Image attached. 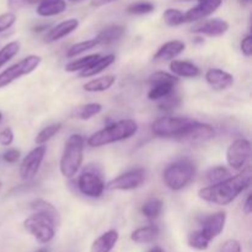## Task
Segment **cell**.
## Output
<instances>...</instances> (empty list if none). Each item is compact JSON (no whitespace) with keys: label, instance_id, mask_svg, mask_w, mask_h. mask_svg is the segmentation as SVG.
<instances>
[{"label":"cell","instance_id":"obj_7","mask_svg":"<svg viewBox=\"0 0 252 252\" xmlns=\"http://www.w3.org/2000/svg\"><path fill=\"white\" fill-rule=\"evenodd\" d=\"M41 63V57L31 54V56H27L26 58H22L17 63L10 65L9 68H6L0 73V89L6 88L7 85L16 81L21 76H26L31 74L32 71L38 68Z\"/></svg>","mask_w":252,"mask_h":252},{"label":"cell","instance_id":"obj_9","mask_svg":"<svg viewBox=\"0 0 252 252\" xmlns=\"http://www.w3.org/2000/svg\"><path fill=\"white\" fill-rule=\"evenodd\" d=\"M145 177H147L145 170L138 167L111 180L107 185H105V189L110 191H132L139 189L144 184Z\"/></svg>","mask_w":252,"mask_h":252},{"label":"cell","instance_id":"obj_10","mask_svg":"<svg viewBox=\"0 0 252 252\" xmlns=\"http://www.w3.org/2000/svg\"><path fill=\"white\" fill-rule=\"evenodd\" d=\"M78 189L84 196L90 198H98L105 191V182L102 176L95 170L86 169L78 179Z\"/></svg>","mask_w":252,"mask_h":252},{"label":"cell","instance_id":"obj_36","mask_svg":"<svg viewBox=\"0 0 252 252\" xmlns=\"http://www.w3.org/2000/svg\"><path fill=\"white\" fill-rule=\"evenodd\" d=\"M61 129H62V123H53V125L47 126V127H44L43 129L39 130L38 134H37L36 138H34V143H36L37 145H44Z\"/></svg>","mask_w":252,"mask_h":252},{"label":"cell","instance_id":"obj_40","mask_svg":"<svg viewBox=\"0 0 252 252\" xmlns=\"http://www.w3.org/2000/svg\"><path fill=\"white\" fill-rule=\"evenodd\" d=\"M16 22V15L14 12H4L0 14V33L11 29Z\"/></svg>","mask_w":252,"mask_h":252},{"label":"cell","instance_id":"obj_50","mask_svg":"<svg viewBox=\"0 0 252 252\" xmlns=\"http://www.w3.org/2000/svg\"><path fill=\"white\" fill-rule=\"evenodd\" d=\"M240 2L243 5H249L251 2V0H240Z\"/></svg>","mask_w":252,"mask_h":252},{"label":"cell","instance_id":"obj_20","mask_svg":"<svg viewBox=\"0 0 252 252\" xmlns=\"http://www.w3.org/2000/svg\"><path fill=\"white\" fill-rule=\"evenodd\" d=\"M118 239L120 234L117 230L106 231L91 244L90 252H111L118 243Z\"/></svg>","mask_w":252,"mask_h":252},{"label":"cell","instance_id":"obj_13","mask_svg":"<svg viewBox=\"0 0 252 252\" xmlns=\"http://www.w3.org/2000/svg\"><path fill=\"white\" fill-rule=\"evenodd\" d=\"M226 223L225 212H217V213L209 214L204 217L201 221V229L199 230L207 236L211 241H213L217 236L223 233Z\"/></svg>","mask_w":252,"mask_h":252},{"label":"cell","instance_id":"obj_33","mask_svg":"<svg viewBox=\"0 0 252 252\" xmlns=\"http://www.w3.org/2000/svg\"><path fill=\"white\" fill-rule=\"evenodd\" d=\"M162 19H164V22L169 27L181 26L182 24L186 22L185 12H182L179 9H174V7H169V9L165 10L164 14H162Z\"/></svg>","mask_w":252,"mask_h":252},{"label":"cell","instance_id":"obj_1","mask_svg":"<svg viewBox=\"0 0 252 252\" xmlns=\"http://www.w3.org/2000/svg\"><path fill=\"white\" fill-rule=\"evenodd\" d=\"M251 167L249 165L244 170H241L235 176H230L229 179L219 182L216 185H209L198 191L199 198L204 202L217 206H226L235 201L245 189L250 187L251 184Z\"/></svg>","mask_w":252,"mask_h":252},{"label":"cell","instance_id":"obj_53","mask_svg":"<svg viewBox=\"0 0 252 252\" xmlns=\"http://www.w3.org/2000/svg\"><path fill=\"white\" fill-rule=\"evenodd\" d=\"M1 120H2V113L0 112V122H1Z\"/></svg>","mask_w":252,"mask_h":252},{"label":"cell","instance_id":"obj_23","mask_svg":"<svg viewBox=\"0 0 252 252\" xmlns=\"http://www.w3.org/2000/svg\"><path fill=\"white\" fill-rule=\"evenodd\" d=\"M31 209L33 211V213H41L46 216L47 218H49L53 221L56 226L61 224V214H59L58 209L53 204L49 203L48 201H44L42 198L34 199L31 203Z\"/></svg>","mask_w":252,"mask_h":252},{"label":"cell","instance_id":"obj_45","mask_svg":"<svg viewBox=\"0 0 252 252\" xmlns=\"http://www.w3.org/2000/svg\"><path fill=\"white\" fill-rule=\"evenodd\" d=\"M27 5L26 0H7V6L11 10H19Z\"/></svg>","mask_w":252,"mask_h":252},{"label":"cell","instance_id":"obj_28","mask_svg":"<svg viewBox=\"0 0 252 252\" xmlns=\"http://www.w3.org/2000/svg\"><path fill=\"white\" fill-rule=\"evenodd\" d=\"M101 57V54H90V56H85L83 58L75 59V61L69 62L65 65V71L68 73H80V71L88 69L91 64L95 61H97Z\"/></svg>","mask_w":252,"mask_h":252},{"label":"cell","instance_id":"obj_30","mask_svg":"<svg viewBox=\"0 0 252 252\" xmlns=\"http://www.w3.org/2000/svg\"><path fill=\"white\" fill-rule=\"evenodd\" d=\"M162 207H164V203L161 199L150 198L142 206V213L144 214L145 218L157 219L161 214Z\"/></svg>","mask_w":252,"mask_h":252},{"label":"cell","instance_id":"obj_14","mask_svg":"<svg viewBox=\"0 0 252 252\" xmlns=\"http://www.w3.org/2000/svg\"><path fill=\"white\" fill-rule=\"evenodd\" d=\"M221 0H199L196 6L185 12L186 22H197L211 16L221 6Z\"/></svg>","mask_w":252,"mask_h":252},{"label":"cell","instance_id":"obj_35","mask_svg":"<svg viewBox=\"0 0 252 252\" xmlns=\"http://www.w3.org/2000/svg\"><path fill=\"white\" fill-rule=\"evenodd\" d=\"M175 85H170V84H162V85H155L150 86L149 91H148V98L152 101H160L162 98L167 97L174 93Z\"/></svg>","mask_w":252,"mask_h":252},{"label":"cell","instance_id":"obj_39","mask_svg":"<svg viewBox=\"0 0 252 252\" xmlns=\"http://www.w3.org/2000/svg\"><path fill=\"white\" fill-rule=\"evenodd\" d=\"M180 103H181V98L172 93L171 95H169L167 97L160 100L159 108L161 111H165V112H171L172 110H175L176 107H179Z\"/></svg>","mask_w":252,"mask_h":252},{"label":"cell","instance_id":"obj_21","mask_svg":"<svg viewBox=\"0 0 252 252\" xmlns=\"http://www.w3.org/2000/svg\"><path fill=\"white\" fill-rule=\"evenodd\" d=\"M125 33V26H122V25H111V26H107L103 30H101L95 38L97 39L98 46H110V44L120 41Z\"/></svg>","mask_w":252,"mask_h":252},{"label":"cell","instance_id":"obj_34","mask_svg":"<svg viewBox=\"0 0 252 252\" xmlns=\"http://www.w3.org/2000/svg\"><path fill=\"white\" fill-rule=\"evenodd\" d=\"M20 52V42L19 41H11L2 46L0 48V68L9 63L15 56Z\"/></svg>","mask_w":252,"mask_h":252},{"label":"cell","instance_id":"obj_2","mask_svg":"<svg viewBox=\"0 0 252 252\" xmlns=\"http://www.w3.org/2000/svg\"><path fill=\"white\" fill-rule=\"evenodd\" d=\"M138 132V125L134 120H121L91 134L88 144L93 148L105 147L112 143L129 139Z\"/></svg>","mask_w":252,"mask_h":252},{"label":"cell","instance_id":"obj_5","mask_svg":"<svg viewBox=\"0 0 252 252\" xmlns=\"http://www.w3.org/2000/svg\"><path fill=\"white\" fill-rule=\"evenodd\" d=\"M194 120L189 117H160L152 125V132L160 138H179Z\"/></svg>","mask_w":252,"mask_h":252},{"label":"cell","instance_id":"obj_11","mask_svg":"<svg viewBox=\"0 0 252 252\" xmlns=\"http://www.w3.org/2000/svg\"><path fill=\"white\" fill-rule=\"evenodd\" d=\"M46 154V147H44V145H38V147H36L34 149H32L31 152L22 159L19 170L20 177H21L22 181H31V180L38 174Z\"/></svg>","mask_w":252,"mask_h":252},{"label":"cell","instance_id":"obj_54","mask_svg":"<svg viewBox=\"0 0 252 252\" xmlns=\"http://www.w3.org/2000/svg\"><path fill=\"white\" fill-rule=\"evenodd\" d=\"M70 1H81V0H70Z\"/></svg>","mask_w":252,"mask_h":252},{"label":"cell","instance_id":"obj_49","mask_svg":"<svg viewBox=\"0 0 252 252\" xmlns=\"http://www.w3.org/2000/svg\"><path fill=\"white\" fill-rule=\"evenodd\" d=\"M27 1V5H38L39 2L43 1V0H26Z\"/></svg>","mask_w":252,"mask_h":252},{"label":"cell","instance_id":"obj_27","mask_svg":"<svg viewBox=\"0 0 252 252\" xmlns=\"http://www.w3.org/2000/svg\"><path fill=\"white\" fill-rule=\"evenodd\" d=\"M101 111H102V105H101V103L91 102L76 107L73 115L74 117L78 118V120L89 121L93 117H95V116H97L98 113H101Z\"/></svg>","mask_w":252,"mask_h":252},{"label":"cell","instance_id":"obj_32","mask_svg":"<svg viewBox=\"0 0 252 252\" xmlns=\"http://www.w3.org/2000/svg\"><path fill=\"white\" fill-rule=\"evenodd\" d=\"M204 177H206V181L209 185H216L224 181V180L229 179L230 177V171L225 166H214L211 167L204 174Z\"/></svg>","mask_w":252,"mask_h":252},{"label":"cell","instance_id":"obj_51","mask_svg":"<svg viewBox=\"0 0 252 252\" xmlns=\"http://www.w3.org/2000/svg\"><path fill=\"white\" fill-rule=\"evenodd\" d=\"M36 252H49V251L47 250L46 248H42V249H39V250H37Z\"/></svg>","mask_w":252,"mask_h":252},{"label":"cell","instance_id":"obj_6","mask_svg":"<svg viewBox=\"0 0 252 252\" xmlns=\"http://www.w3.org/2000/svg\"><path fill=\"white\" fill-rule=\"evenodd\" d=\"M24 228L39 244H48L56 236V225L53 221L41 213H33L25 219Z\"/></svg>","mask_w":252,"mask_h":252},{"label":"cell","instance_id":"obj_42","mask_svg":"<svg viewBox=\"0 0 252 252\" xmlns=\"http://www.w3.org/2000/svg\"><path fill=\"white\" fill-rule=\"evenodd\" d=\"M14 143V132L10 127L4 128L0 130V145L2 147H9Z\"/></svg>","mask_w":252,"mask_h":252},{"label":"cell","instance_id":"obj_12","mask_svg":"<svg viewBox=\"0 0 252 252\" xmlns=\"http://www.w3.org/2000/svg\"><path fill=\"white\" fill-rule=\"evenodd\" d=\"M216 137V129L208 123H201L194 121L177 139L185 143H204Z\"/></svg>","mask_w":252,"mask_h":252},{"label":"cell","instance_id":"obj_31","mask_svg":"<svg viewBox=\"0 0 252 252\" xmlns=\"http://www.w3.org/2000/svg\"><path fill=\"white\" fill-rule=\"evenodd\" d=\"M97 46H98V42L96 38L78 42V43L73 44V46L66 51V57H68V58H75V57L80 56V54L85 53V52L90 51V49L95 48V47Z\"/></svg>","mask_w":252,"mask_h":252},{"label":"cell","instance_id":"obj_41","mask_svg":"<svg viewBox=\"0 0 252 252\" xmlns=\"http://www.w3.org/2000/svg\"><path fill=\"white\" fill-rule=\"evenodd\" d=\"M218 252H243V248H241V244L239 240L229 239L220 246Z\"/></svg>","mask_w":252,"mask_h":252},{"label":"cell","instance_id":"obj_24","mask_svg":"<svg viewBox=\"0 0 252 252\" xmlns=\"http://www.w3.org/2000/svg\"><path fill=\"white\" fill-rule=\"evenodd\" d=\"M159 234L160 230L157 225L142 226V228H138L134 231H132V234H130V240L135 244L144 245V244L154 243L159 238Z\"/></svg>","mask_w":252,"mask_h":252},{"label":"cell","instance_id":"obj_29","mask_svg":"<svg viewBox=\"0 0 252 252\" xmlns=\"http://www.w3.org/2000/svg\"><path fill=\"white\" fill-rule=\"evenodd\" d=\"M212 241L202 233L201 230H194L192 233H189V238H187V244H189V248L194 249V250L198 251H204L209 248V244Z\"/></svg>","mask_w":252,"mask_h":252},{"label":"cell","instance_id":"obj_3","mask_svg":"<svg viewBox=\"0 0 252 252\" xmlns=\"http://www.w3.org/2000/svg\"><path fill=\"white\" fill-rule=\"evenodd\" d=\"M84 148H85V140L83 135L71 134L66 139L59 161V170L64 177L71 179L78 174L83 165Z\"/></svg>","mask_w":252,"mask_h":252},{"label":"cell","instance_id":"obj_52","mask_svg":"<svg viewBox=\"0 0 252 252\" xmlns=\"http://www.w3.org/2000/svg\"><path fill=\"white\" fill-rule=\"evenodd\" d=\"M1 189H2V182L0 181V192H1Z\"/></svg>","mask_w":252,"mask_h":252},{"label":"cell","instance_id":"obj_22","mask_svg":"<svg viewBox=\"0 0 252 252\" xmlns=\"http://www.w3.org/2000/svg\"><path fill=\"white\" fill-rule=\"evenodd\" d=\"M66 10L65 0H43L36 7V12L41 17H53Z\"/></svg>","mask_w":252,"mask_h":252},{"label":"cell","instance_id":"obj_26","mask_svg":"<svg viewBox=\"0 0 252 252\" xmlns=\"http://www.w3.org/2000/svg\"><path fill=\"white\" fill-rule=\"evenodd\" d=\"M115 83V75H105L101 76V78H96L88 81L86 84H84L83 89L85 91H88V93H102V91H106L112 88Z\"/></svg>","mask_w":252,"mask_h":252},{"label":"cell","instance_id":"obj_18","mask_svg":"<svg viewBox=\"0 0 252 252\" xmlns=\"http://www.w3.org/2000/svg\"><path fill=\"white\" fill-rule=\"evenodd\" d=\"M186 49V43L180 39H172V41L165 42L160 48L158 49L157 53L153 57L154 62H166L174 61L176 57H179L182 52Z\"/></svg>","mask_w":252,"mask_h":252},{"label":"cell","instance_id":"obj_44","mask_svg":"<svg viewBox=\"0 0 252 252\" xmlns=\"http://www.w3.org/2000/svg\"><path fill=\"white\" fill-rule=\"evenodd\" d=\"M240 49H241V52H243L244 56L248 57V58L252 56V36L251 34H248V36H245L243 39H241Z\"/></svg>","mask_w":252,"mask_h":252},{"label":"cell","instance_id":"obj_17","mask_svg":"<svg viewBox=\"0 0 252 252\" xmlns=\"http://www.w3.org/2000/svg\"><path fill=\"white\" fill-rule=\"evenodd\" d=\"M206 81L213 90L224 91L234 85V76L225 70L212 68L207 70Z\"/></svg>","mask_w":252,"mask_h":252},{"label":"cell","instance_id":"obj_38","mask_svg":"<svg viewBox=\"0 0 252 252\" xmlns=\"http://www.w3.org/2000/svg\"><path fill=\"white\" fill-rule=\"evenodd\" d=\"M155 10V5L150 1H135L127 6V12L130 15H148Z\"/></svg>","mask_w":252,"mask_h":252},{"label":"cell","instance_id":"obj_16","mask_svg":"<svg viewBox=\"0 0 252 252\" xmlns=\"http://www.w3.org/2000/svg\"><path fill=\"white\" fill-rule=\"evenodd\" d=\"M79 25H80L79 20L74 19V17L73 19L64 20V21L59 22V24L54 25L52 29H49V31L44 36V42L46 43H53V42L59 41V39L64 38V37L69 36L74 31H76Z\"/></svg>","mask_w":252,"mask_h":252},{"label":"cell","instance_id":"obj_47","mask_svg":"<svg viewBox=\"0 0 252 252\" xmlns=\"http://www.w3.org/2000/svg\"><path fill=\"white\" fill-rule=\"evenodd\" d=\"M115 1H118V0H91L90 5L93 7H102L105 6V5L112 4V2Z\"/></svg>","mask_w":252,"mask_h":252},{"label":"cell","instance_id":"obj_15","mask_svg":"<svg viewBox=\"0 0 252 252\" xmlns=\"http://www.w3.org/2000/svg\"><path fill=\"white\" fill-rule=\"evenodd\" d=\"M230 27L229 22L226 20L223 19H209L206 21H202L199 24H197L196 26H193L191 29V32L198 34H203V36H209V37H219L223 36L224 33H226Z\"/></svg>","mask_w":252,"mask_h":252},{"label":"cell","instance_id":"obj_43","mask_svg":"<svg viewBox=\"0 0 252 252\" xmlns=\"http://www.w3.org/2000/svg\"><path fill=\"white\" fill-rule=\"evenodd\" d=\"M20 157H21V153H20V150L17 149H9L6 150V152L2 154V160L4 161H6L7 164H15V162H17L20 160Z\"/></svg>","mask_w":252,"mask_h":252},{"label":"cell","instance_id":"obj_46","mask_svg":"<svg viewBox=\"0 0 252 252\" xmlns=\"http://www.w3.org/2000/svg\"><path fill=\"white\" fill-rule=\"evenodd\" d=\"M243 211L246 216H250L252 212V194H249L248 198H246L245 203L243 206Z\"/></svg>","mask_w":252,"mask_h":252},{"label":"cell","instance_id":"obj_48","mask_svg":"<svg viewBox=\"0 0 252 252\" xmlns=\"http://www.w3.org/2000/svg\"><path fill=\"white\" fill-rule=\"evenodd\" d=\"M148 252H165V251L162 250V249L160 248V246H154V248L150 249V250L148 251Z\"/></svg>","mask_w":252,"mask_h":252},{"label":"cell","instance_id":"obj_19","mask_svg":"<svg viewBox=\"0 0 252 252\" xmlns=\"http://www.w3.org/2000/svg\"><path fill=\"white\" fill-rule=\"evenodd\" d=\"M170 70L172 75L180 76V78L193 79L201 75V69L196 64L191 63L189 61H180V59H174L170 62Z\"/></svg>","mask_w":252,"mask_h":252},{"label":"cell","instance_id":"obj_4","mask_svg":"<svg viewBox=\"0 0 252 252\" xmlns=\"http://www.w3.org/2000/svg\"><path fill=\"white\" fill-rule=\"evenodd\" d=\"M196 176V166L189 160H179L169 165L162 174L165 185L171 191H181L186 189Z\"/></svg>","mask_w":252,"mask_h":252},{"label":"cell","instance_id":"obj_8","mask_svg":"<svg viewBox=\"0 0 252 252\" xmlns=\"http://www.w3.org/2000/svg\"><path fill=\"white\" fill-rule=\"evenodd\" d=\"M226 162L229 166L236 171H241L249 166L251 158V143L245 138L235 139L228 147L225 153Z\"/></svg>","mask_w":252,"mask_h":252},{"label":"cell","instance_id":"obj_37","mask_svg":"<svg viewBox=\"0 0 252 252\" xmlns=\"http://www.w3.org/2000/svg\"><path fill=\"white\" fill-rule=\"evenodd\" d=\"M179 83V78H176L172 74L166 73V71H155L149 76L148 84L149 86L162 85V84H170V85H176Z\"/></svg>","mask_w":252,"mask_h":252},{"label":"cell","instance_id":"obj_25","mask_svg":"<svg viewBox=\"0 0 252 252\" xmlns=\"http://www.w3.org/2000/svg\"><path fill=\"white\" fill-rule=\"evenodd\" d=\"M115 54H106V56H101L97 61L94 62L88 69L78 73L79 78H90V76H95L97 74L105 71L111 64L115 63Z\"/></svg>","mask_w":252,"mask_h":252}]
</instances>
